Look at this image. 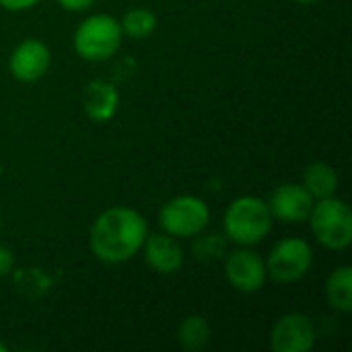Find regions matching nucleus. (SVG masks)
<instances>
[{"label":"nucleus","instance_id":"obj_2","mask_svg":"<svg viewBox=\"0 0 352 352\" xmlns=\"http://www.w3.org/2000/svg\"><path fill=\"white\" fill-rule=\"evenodd\" d=\"M272 229V214L264 200L243 196L229 204L225 212V233L241 245L260 243Z\"/></svg>","mask_w":352,"mask_h":352},{"label":"nucleus","instance_id":"obj_3","mask_svg":"<svg viewBox=\"0 0 352 352\" xmlns=\"http://www.w3.org/2000/svg\"><path fill=\"white\" fill-rule=\"evenodd\" d=\"M122 43L120 21L111 14H93L85 19L74 33V50L82 60L103 62L111 58Z\"/></svg>","mask_w":352,"mask_h":352},{"label":"nucleus","instance_id":"obj_23","mask_svg":"<svg viewBox=\"0 0 352 352\" xmlns=\"http://www.w3.org/2000/svg\"><path fill=\"white\" fill-rule=\"evenodd\" d=\"M6 351V344H4V342H0V352H4Z\"/></svg>","mask_w":352,"mask_h":352},{"label":"nucleus","instance_id":"obj_1","mask_svg":"<svg viewBox=\"0 0 352 352\" xmlns=\"http://www.w3.org/2000/svg\"><path fill=\"white\" fill-rule=\"evenodd\" d=\"M146 239V221L134 208L113 206L103 210L89 233V245L95 258L107 264L128 262L138 254Z\"/></svg>","mask_w":352,"mask_h":352},{"label":"nucleus","instance_id":"obj_8","mask_svg":"<svg viewBox=\"0 0 352 352\" xmlns=\"http://www.w3.org/2000/svg\"><path fill=\"white\" fill-rule=\"evenodd\" d=\"M225 274H227V280L231 283V287L241 293H258L264 287L266 276H268L266 262L250 250L233 252L227 258Z\"/></svg>","mask_w":352,"mask_h":352},{"label":"nucleus","instance_id":"obj_9","mask_svg":"<svg viewBox=\"0 0 352 352\" xmlns=\"http://www.w3.org/2000/svg\"><path fill=\"white\" fill-rule=\"evenodd\" d=\"M50 62L52 56L43 41L25 39L12 50L8 60V70L21 82H35L47 72Z\"/></svg>","mask_w":352,"mask_h":352},{"label":"nucleus","instance_id":"obj_19","mask_svg":"<svg viewBox=\"0 0 352 352\" xmlns=\"http://www.w3.org/2000/svg\"><path fill=\"white\" fill-rule=\"evenodd\" d=\"M14 268V258H12V252L4 245H0V278L2 276H8Z\"/></svg>","mask_w":352,"mask_h":352},{"label":"nucleus","instance_id":"obj_20","mask_svg":"<svg viewBox=\"0 0 352 352\" xmlns=\"http://www.w3.org/2000/svg\"><path fill=\"white\" fill-rule=\"evenodd\" d=\"M39 0H0V6H4L6 10H25L35 6Z\"/></svg>","mask_w":352,"mask_h":352},{"label":"nucleus","instance_id":"obj_13","mask_svg":"<svg viewBox=\"0 0 352 352\" xmlns=\"http://www.w3.org/2000/svg\"><path fill=\"white\" fill-rule=\"evenodd\" d=\"M303 188L311 194L314 200L330 198L338 190V175L328 163H311L303 171Z\"/></svg>","mask_w":352,"mask_h":352},{"label":"nucleus","instance_id":"obj_7","mask_svg":"<svg viewBox=\"0 0 352 352\" xmlns=\"http://www.w3.org/2000/svg\"><path fill=\"white\" fill-rule=\"evenodd\" d=\"M316 344V328L303 314L283 316L270 334L274 352H309Z\"/></svg>","mask_w":352,"mask_h":352},{"label":"nucleus","instance_id":"obj_11","mask_svg":"<svg viewBox=\"0 0 352 352\" xmlns=\"http://www.w3.org/2000/svg\"><path fill=\"white\" fill-rule=\"evenodd\" d=\"M144 260L159 274H173L184 264V252L177 241L167 233L146 235L144 239Z\"/></svg>","mask_w":352,"mask_h":352},{"label":"nucleus","instance_id":"obj_10","mask_svg":"<svg viewBox=\"0 0 352 352\" xmlns=\"http://www.w3.org/2000/svg\"><path fill=\"white\" fill-rule=\"evenodd\" d=\"M270 214L283 223H303L309 219V212L316 204L311 194L301 184H283L278 186L270 200L266 202Z\"/></svg>","mask_w":352,"mask_h":352},{"label":"nucleus","instance_id":"obj_14","mask_svg":"<svg viewBox=\"0 0 352 352\" xmlns=\"http://www.w3.org/2000/svg\"><path fill=\"white\" fill-rule=\"evenodd\" d=\"M326 295L328 303L338 309L349 314L352 309V268L351 266H340L336 268L328 283H326Z\"/></svg>","mask_w":352,"mask_h":352},{"label":"nucleus","instance_id":"obj_22","mask_svg":"<svg viewBox=\"0 0 352 352\" xmlns=\"http://www.w3.org/2000/svg\"><path fill=\"white\" fill-rule=\"evenodd\" d=\"M297 2H301V4H314V2H318V0H297Z\"/></svg>","mask_w":352,"mask_h":352},{"label":"nucleus","instance_id":"obj_18","mask_svg":"<svg viewBox=\"0 0 352 352\" xmlns=\"http://www.w3.org/2000/svg\"><path fill=\"white\" fill-rule=\"evenodd\" d=\"M194 254L200 260H206V262L208 260H219L225 254V239L221 235H217V233L198 237L196 243H194Z\"/></svg>","mask_w":352,"mask_h":352},{"label":"nucleus","instance_id":"obj_15","mask_svg":"<svg viewBox=\"0 0 352 352\" xmlns=\"http://www.w3.org/2000/svg\"><path fill=\"white\" fill-rule=\"evenodd\" d=\"M12 283H14L19 295L27 297V299H39L52 287L50 276L39 268H21V270H16L12 274Z\"/></svg>","mask_w":352,"mask_h":352},{"label":"nucleus","instance_id":"obj_12","mask_svg":"<svg viewBox=\"0 0 352 352\" xmlns=\"http://www.w3.org/2000/svg\"><path fill=\"white\" fill-rule=\"evenodd\" d=\"M120 103L118 89L107 80H91L82 91L85 113L93 122H107L116 116Z\"/></svg>","mask_w":352,"mask_h":352},{"label":"nucleus","instance_id":"obj_24","mask_svg":"<svg viewBox=\"0 0 352 352\" xmlns=\"http://www.w3.org/2000/svg\"><path fill=\"white\" fill-rule=\"evenodd\" d=\"M0 227H2V219H0Z\"/></svg>","mask_w":352,"mask_h":352},{"label":"nucleus","instance_id":"obj_4","mask_svg":"<svg viewBox=\"0 0 352 352\" xmlns=\"http://www.w3.org/2000/svg\"><path fill=\"white\" fill-rule=\"evenodd\" d=\"M314 237L328 250H346L352 243V212L334 196L318 200L309 212Z\"/></svg>","mask_w":352,"mask_h":352},{"label":"nucleus","instance_id":"obj_5","mask_svg":"<svg viewBox=\"0 0 352 352\" xmlns=\"http://www.w3.org/2000/svg\"><path fill=\"white\" fill-rule=\"evenodd\" d=\"M210 219V210L204 200L196 196H177L163 204L159 223L171 237H194L200 235Z\"/></svg>","mask_w":352,"mask_h":352},{"label":"nucleus","instance_id":"obj_17","mask_svg":"<svg viewBox=\"0 0 352 352\" xmlns=\"http://www.w3.org/2000/svg\"><path fill=\"white\" fill-rule=\"evenodd\" d=\"M122 33L134 37V39H142V37H148L155 27H157V16L153 10L148 8H132L124 14L122 23Z\"/></svg>","mask_w":352,"mask_h":352},{"label":"nucleus","instance_id":"obj_21","mask_svg":"<svg viewBox=\"0 0 352 352\" xmlns=\"http://www.w3.org/2000/svg\"><path fill=\"white\" fill-rule=\"evenodd\" d=\"M58 2H60V6H64L66 10H74V12H78V10L89 8L95 0H58Z\"/></svg>","mask_w":352,"mask_h":352},{"label":"nucleus","instance_id":"obj_16","mask_svg":"<svg viewBox=\"0 0 352 352\" xmlns=\"http://www.w3.org/2000/svg\"><path fill=\"white\" fill-rule=\"evenodd\" d=\"M177 340L186 351H200L210 340V326L202 316H190L177 330Z\"/></svg>","mask_w":352,"mask_h":352},{"label":"nucleus","instance_id":"obj_6","mask_svg":"<svg viewBox=\"0 0 352 352\" xmlns=\"http://www.w3.org/2000/svg\"><path fill=\"white\" fill-rule=\"evenodd\" d=\"M311 262L314 254L309 243L297 237H289L272 248L266 260V272L276 283H297L309 272Z\"/></svg>","mask_w":352,"mask_h":352}]
</instances>
